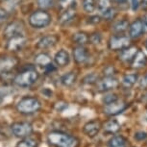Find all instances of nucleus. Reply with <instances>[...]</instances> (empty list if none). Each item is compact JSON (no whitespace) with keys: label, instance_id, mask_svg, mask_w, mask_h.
Returning <instances> with one entry per match:
<instances>
[{"label":"nucleus","instance_id":"42","mask_svg":"<svg viewBox=\"0 0 147 147\" xmlns=\"http://www.w3.org/2000/svg\"><path fill=\"white\" fill-rule=\"evenodd\" d=\"M113 1L118 5H125L128 3V0H113Z\"/></svg>","mask_w":147,"mask_h":147},{"label":"nucleus","instance_id":"20","mask_svg":"<svg viewBox=\"0 0 147 147\" xmlns=\"http://www.w3.org/2000/svg\"><path fill=\"white\" fill-rule=\"evenodd\" d=\"M120 124L115 119H110V120L106 121L103 125V130L107 134H116L117 132L120 131Z\"/></svg>","mask_w":147,"mask_h":147},{"label":"nucleus","instance_id":"29","mask_svg":"<svg viewBox=\"0 0 147 147\" xmlns=\"http://www.w3.org/2000/svg\"><path fill=\"white\" fill-rule=\"evenodd\" d=\"M116 15H117L116 9L113 7H111L109 9H107L106 11L101 13V18L105 19V20H113V19H115Z\"/></svg>","mask_w":147,"mask_h":147},{"label":"nucleus","instance_id":"35","mask_svg":"<svg viewBox=\"0 0 147 147\" xmlns=\"http://www.w3.org/2000/svg\"><path fill=\"white\" fill-rule=\"evenodd\" d=\"M129 6L133 12H136L140 6V0H129Z\"/></svg>","mask_w":147,"mask_h":147},{"label":"nucleus","instance_id":"39","mask_svg":"<svg viewBox=\"0 0 147 147\" xmlns=\"http://www.w3.org/2000/svg\"><path fill=\"white\" fill-rule=\"evenodd\" d=\"M8 18H9V13L7 12V10L0 7V22L6 20Z\"/></svg>","mask_w":147,"mask_h":147},{"label":"nucleus","instance_id":"21","mask_svg":"<svg viewBox=\"0 0 147 147\" xmlns=\"http://www.w3.org/2000/svg\"><path fill=\"white\" fill-rule=\"evenodd\" d=\"M129 21L126 19H120V20H116L115 23L113 24L112 29L115 34H123L127 30H129Z\"/></svg>","mask_w":147,"mask_h":147},{"label":"nucleus","instance_id":"38","mask_svg":"<svg viewBox=\"0 0 147 147\" xmlns=\"http://www.w3.org/2000/svg\"><path fill=\"white\" fill-rule=\"evenodd\" d=\"M138 84H140V88H142V90L147 88V72L140 78V80L138 81Z\"/></svg>","mask_w":147,"mask_h":147},{"label":"nucleus","instance_id":"23","mask_svg":"<svg viewBox=\"0 0 147 147\" xmlns=\"http://www.w3.org/2000/svg\"><path fill=\"white\" fill-rule=\"evenodd\" d=\"M77 81V74L75 72L70 71L67 72V73L63 74V75L61 77V84L65 87H72Z\"/></svg>","mask_w":147,"mask_h":147},{"label":"nucleus","instance_id":"31","mask_svg":"<svg viewBox=\"0 0 147 147\" xmlns=\"http://www.w3.org/2000/svg\"><path fill=\"white\" fill-rule=\"evenodd\" d=\"M97 81H98V76L95 73H90L83 78L82 83L85 85H91V84H96Z\"/></svg>","mask_w":147,"mask_h":147},{"label":"nucleus","instance_id":"41","mask_svg":"<svg viewBox=\"0 0 147 147\" xmlns=\"http://www.w3.org/2000/svg\"><path fill=\"white\" fill-rule=\"evenodd\" d=\"M141 21H142V25H143V31L147 33V13L143 15L142 18H141Z\"/></svg>","mask_w":147,"mask_h":147},{"label":"nucleus","instance_id":"15","mask_svg":"<svg viewBox=\"0 0 147 147\" xmlns=\"http://www.w3.org/2000/svg\"><path fill=\"white\" fill-rule=\"evenodd\" d=\"M143 31V25L141 19L138 18L130 24L129 26V37L131 38H138L140 37Z\"/></svg>","mask_w":147,"mask_h":147},{"label":"nucleus","instance_id":"40","mask_svg":"<svg viewBox=\"0 0 147 147\" xmlns=\"http://www.w3.org/2000/svg\"><path fill=\"white\" fill-rule=\"evenodd\" d=\"M101 16H90V18H88V22L91 24H97V23H99V22L101 21Z\"/></svg>","mask_w":147,"mask_h":147},{"label":"nucleus","instance_id":"19","mask_svg":"<svg viewBox=\"0 0 147 147\" xmlns=\"http://www.w3.org/2000/svg\"><path fill=\"white\" fill-rule=\"evenodd\" d=\"M146 63H147L146 55L144 54L142 51L138 50L137 55H136L135 58L133 59V61L131 62V65H132L133 68L140 69V68H142L143 66H145Z\"/></svg>","mask_w":147,"mask_h":147},{"label":"nucleus","instance_id":"27","mask_svg":"<svg viewBox=\"0 0 147 147\" xmlns=\"http://www.w3.org/2000/svg\"><path fill=\"white\" fill-rule=\"evenodd\" d=\"M16 147H38V141L33 138L26 137L19 140Z\"/></svg>","mask_w":147,"mask_h":147},{"label":"nucleus","instance_id":"6","mask_svg":"<svg viewBox=\"0 0 147 147\" xmlns=\"http://www.w3.org/2000/svg\"><path fill=\"white\" fill-rule=\"evenodd\" d=\"M11 131L16 138H26L30 137L33 133V126L31 123L26 121L15 122L11 125Z\"/></svg>","mask_w":147,"mask_h":147},{"label":"nucleus","instance_id":"12","mask_svg":"<svg viewBox=\"0 0 147 147\" xmlns=\"http://www.w3.org/2000/svg\"><path fill=\"white\" fill-rule=\"evenodd\" d=\"M60 38L57 35H46L41 37L38 41L37 42L38 48L40 49H47V48H51L54 47L56 44L59 42Z\"/></svg>","mask_w":147,"mask_h":147},{"label":"nucleus","instance_id":"11","mask_svg":"<svg viewBox=\"0 0 147 147\" xmlns=\"http://www.w3.org/2000/svg\"><path fill=\"white\" fill-rule=\"evenodd\" d=\"M18 60L13 56H2L0 57V73L10 72L18 65Z\"/></svg>","mask_w":147,"mask_h":147},{"label":"nucleus","instance_id":"37","mask_svg":"<svg viewBox=\"0 0 147 147\" xmlns=\"http://www.w3.org/2000/svg\"><path fill=\"white\" fill-rule=\"evenodd\" d=\"M115 68L113 65H108L104 68V75L105 76H113L115 73Z\"/></svg>","mask_w":147,"mask_h":147},{"label":"nucleus","instance_id":"2","mask_svg":"<svg viewBox=\"0 0 147 147\" xmlns=\"http://www.w3.org/2000/svg\"><path fill=\"white\" fill-rule=\"evenodd\" d=\"M38 77L40 75L36 68L30 66L16 74V76L13 78V83L20 88H29L38 81Z\"/></svg>","mask_w":147,"mask_h":147},{"label":"nucleus","instance_id":"28","mask_svg":"<svg viewBox=\"0 0 147 147\" xmlns=\"http://www.w3.org/2000/svg\"><path fill=\"white\" fill-rule=\"evenodd\" d=\"M82 6L85 12L91 13L96 10L97 4L95 0H82Z\"/></svg>","mask_w":147,"mask_h":147},{"label":"nucleus","instance_id":"4","mask_svg":"<svg viewBox=\"0 0 147 147\" xmlns=\"http://www.w3.org/2000/svg\"><path fill=\"white\" fill-rule=\"evenodd\" d=\"M29 24L35 29H42L45 28L51 23L52 16L45 10L40 9L33 12L28 18Z\"/></svg>","mask_w":147,"mask_h":147},{"label":"nucleus","instance_id":"17","mask_svg":"<svg viewBox=\"0 0 147 147\" xmlns=\"http://www.w3.org/2000/svg\"><path fill=\"white\" fill-rule=\"evenodd\" d=\"M54 62L60 67L66 66L70 62V56H69L68 52L65 49L59 50L54 56Z\"/></svg>","mask_w":147,"mask_h":147},{"label":"nucleus","instance_id":"43","mask_svg":"<svg viewBox=\"0 0 147 147\" xmlns=\"http://www.w3.org/2000/svg\"><path fill=\"white\" fill-rule=\"evenodd\" d=\"M141 7L143 8V9H147V0H141Z\"/></svg>","mask_w":147,"mask_h":147},{"label":"nucleus","instance_id":"24","mask_svg":"<svg viewBox=\"0 0 147 147\" xmlns=\"http://www.w3.org/2000/svg\"><path fill=\"white\" fill-rule=\"evenodd\" d=\"M138 76L136 73L126 74V75L123 76V78L121 80V85L125 88H130L138 82Z\"/></svg>","mask_w":147,"mask_h":147},{"label":"nucleus","instance_id":"3","mask_svg":"<svg viewBox=\"0 0 147 147\" xmlns=\"http://www.w3.org/2000/svg\"><path fill=\"white\" fill-rule=\"evenodd\" d=\"M41 108V103L37 97L24 96L16 104V110L22 115H32L37 113Z\"/></svg>","mask_w":147,"mask_h":147},{"label":"nucleus","instance_id":"18","mask_svg":"<svg viewBox=\"0 0 147 147\" xmlns=\"http://www.w3.org/2000/svg\"><path fill=\"white\" fill-rule=\"evenodd\" d=\"M76 16V10L73 7H68L65 11L61 13L59 19V23L61 25H65V24L69 23L71 20H73V18Z\"/></svg>","mask_w":147,"mask_h":147},{"label":"nucleus","instance_id":"34","mask_svg":"<svg viewBox=\"0 0 147 147\" xmlns=\"http://www.w3.org/2000/svg\"><path fill=\"white\" fill-rule=\"evenodd\" d=\"M54 3V0H37V4L40 9L45 10L47 8L51 7Z\"/></svg>","mask_w":147,"mask_h":147},{"label":"nucleus","instance_id":"36","mask_svg":"<svg viewBox=\"0 0 147 147\" xmlns=\"http://www.w3.org/2000/svg\"><path fill=\"white\" fill-rule=\"evenodd\" d=\"M135 138L138 141H142L145 140L147 138V133L143 131H138L137 133H135Z\"/></svg>","mask_w":147,"mask_h":147},{"label":"nucleus","instance_id":"32","mask_svg":"<svg viewBox=\"0 0 147 147\" xmlns=\"http://www.w3.org/2000/svg\"><path fill=\"white\" fill-rule=\"evenodd\" d=\"M102 100H103L105 105H108V104H111V103H113V102L117 101L118 100V96L116 95L115 93H108L103 97V99H102Z\"/></svg>","mask_w":147,"mask_h":147},{"label":"nucleus","instance_id":"5","mask_svg":"<svg viewBox=\"0 0 147 147\" xmlns=\"http://www.w3.org/2000/svg\"><path fill=\"white\" fill-rule=\"evenodd\" d=\"M131 45V38L123 34L112 36L108 41V47L112 51H121Z\"/></svg>","mask_w":147,"mask_h":147},{"label":"nucleus","instance_id":"44","mask_svg":"<svg viewBox=\"0 0 147 147\" xmlns=\"http://www.w3.org/2000/svg\"><path fill=\"white\" fill-rule=\"evenodd\" d=\"M3 100H4V94L2 93L1 91H0V104L3 102Z\"/></svg>","mask_w":147,"mask_h":147},{"label":"nucleus","instance_id":"25","mask_svg":"<svg viewBox=\"0 0 147 147\" xmlns=\"http://www.w3.org/2000/svg\"><path fill=\"white\" fill-rule=\"evenodd\" d=\"M72 40L78 45L84 46L85 44L90 42V36L85 32H77L72 36Z\"/></svg>","mask_w":147,"mask_h":147},{"label":"nucleus","instance_id":"22","mask_svg":"<svg viewBox=\"0 0 147 147\" xmlns=\"http://www.w3.org/2000/svg\"><path fill=\"white\" fill-rule=\"evenodd\" d=\"M35 63L38 66H41V67L45 68L46 66H48L49 65H51L52 63V60H51V57L49 56L47 53H41L38 54L37 56L35 57Z\"/></svg>","mask_w":147,"mask_h":147},{"label":"nucleus","instance_id":"9","mask_svg":"<svg viewBox=\"0 0 147 147\" xmlns=\"http://www.w3.org/2000/svg\"><path fill=\"white\" fill-rule=\"evenodd\" d=\"M127 109V103L124 101H117L113 102V103L105 105L104 107V113L109 116H115L117 115H120L124 111Z\"/></svg>","mask_w":147,"mask_h":147},{"label":"nucleus","instance_id":"46","mask_svg":"<svg viewBox=\"0 0 147 147\" xmlns=\"http://www.w3.org/2000/svg\"><path fill=\"white\" fill-rule=\"evenodd\" d=\"M1 1H8V0H1Z\"/></svg>","mask_w":147,"mask_h":147},{"label":"nucleus","instance_id":"14","mask_svg":"<svg viewBox=\"0 0 147 147\" xmlns=\"http://www.w3.org/2000/svg\"><path fill=\"white\" fill-rule=\"evenodd\" d=\"M73 58L77 63H85L90 59V55L87 49L83 45H78L73 49Z\"/></svg>","mask_w":147,"mask_h":147},{"label":"nucleus","instance_id":"45","mask_svg":"<svg viewBox=\"0 0 147 147\" xmlns=\"http://www.w3.org/2000/svg\"><path fill=\"white\" fill-rule=\"evenodd\" d=\"M144 46H145V48L147 49V38L145 40V42H144Z\"/></svg>","mask_w":147,"mask_h":147},{"label":"nucleus","instance_id":"30","mask_svg":"<svg viewBox=\"0 0 147 147\" xmlns=\"http://www.w3.org/2000/svg\"><path fill=\"white\" fill-rule=\"evenodd\" d=\"M97 9L100 12H104L112 7V0H97Z\"/></svg>","mask_w":147,"mask_h":147},{"label":"nucleus","instance_id":"13","mask_svg":"<svg viewBox=\"0 0 147 147\" xmlns=\"http://www.w3.org/2000/svg\"><path fill=\"white\" fill-rule=\"evenodd\" d=\"M102 128V124L99 120H91L86 123L83 127V132L88 138H94L98 135Z\"/></svg>","mask_w":147,"mask_h":147},{"label":"nucleus","instance_id":"7","mask_svg":"<svg viewBox=\"0 0 147 147\" xmlns=\"http://www.w3.org/2000/svg\"><path fill=\"white\" fill-rule=\"evenodd\" d=\"M119 86L118 80L113 76H105L96 83V90L99 92H108Z\"/></svg>","mask_w":147,"mask_h":147},{"label":"nucleus","instance_id":"26","mask_svg":"<svg viewBox=\"0 0 147 147\" xmlns=\"http://www.w3.org/2000/svg\"><path fill=\"white\" fill-rule=\"evenodd\" d=\"M109 147H126L127 146V140L123 136L117 135L113 136V138H110L109 142H108Z\"/></svg>","mask_w":147,"mask_h":147},{"label":"nucleus","instance_id":"10","mask_svg":"<svg viewBox=\"0 0 147 147\" xmlns=\"http://www.w3.org/2000/svg\"><path fill=\"white\" fill-rule=\"evenodd\" d=\"M26 40H27L26 37L25 36H23L22 34L15 36V37H13V38H11L8 40L6 48L8 49V50H10L12 52L20 51L21 49L23 48V46L25 45Z\"/></svg>","mask_w":147,"mask_h":147},{"label":"nucleus","instance_id":"8","mask_svg":"<svg viewBox=\"0 0 147 147\" xmlns=\"http://www.w3.org/2000/svg\"><path fill=\"white\" fill-rule=\"evenodd\" d=\"M24 29V24L21 20H13L7 24V26L4 29V37L9 40V38L15 37V36L22 34V31Z\"/></svg>","mask_w":147,"mask_h":147},{"label":"nucleus","instance_id":"16","mask_svg":"<svg viewBox=\"0 0 147 147\" xmlns=\"http://www.w3.org/2000/svg\"><path fill=\"white\" fill-rule=\"evenodd\" d=\"M138 52V49L137 47L130 45L129 47H127V48L120 51L118 58H119V60L124 63H131Z\"/></svg>","mask_w":147,"mask_h":147},{"label":"nucleus","instance_id":"1","mask_svg":"<svg viewBox=\"0 0 147 147\" xmlns=\"http://www.w3.org/2000/svg\"><path fill=\"white\" fill-rule=\"evenodd\" d=\"M47 141L54 147H78L79 140L73 136L60 131H53L47 135Z\"/></svg>","mask_w":147,"mask_h":147},{"label":"nucleus","instance_id":"33","mask_svg":"<svg viewBox=\"0 0 147 147\" xmlns=\"http://www.w3.org/2000/svg\"><path fill=\"white\" fill-rule=\"evenodd\" d=\"M102 40V36L99 32H94L90 35V43L91 44H99Z\"/></svg>","mask_w":147,"mask_h":147}]
</instances>
